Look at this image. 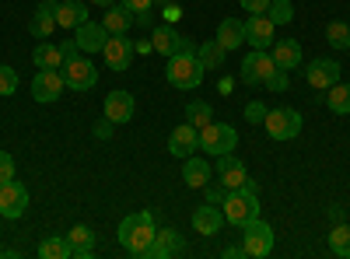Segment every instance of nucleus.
<instances>
[{"mask_svg":"<svg viewBox=\"0 0 350 259\" xmlns=\"http://www.w3.org/2000/svg\"><path fill=\"white\" fill-rule=\"evenodd\" d=\"M32 64H36L39 70H60V67H64V49L42 39V42L36 46V53H32Z\"/></svg>","mask_w":350,"mask_h":259,"instance_id":"obj_24","label":"nucleus"},{"mask_svg":"<svg viewBox=\"0 0 350 259\" xmlns=\"http://www.w3.org/2000/svg\"><path fill=\"white\" fill-rule=\"evenodd\" d=\"M168 151L175 158H189L193 151H200V130L193 123H183L168 133Z\"/></svg>","mask_w":350,"mask_h":259,"instance_id":"obj_15","label":"nucleus"},{"mask_svg":"<svg viewBox=\"0 0 350 259\" xmlns=\"http://www.w3.org/2000/svg\"><path fill=\"white\" fill-rule=\"evenodd\" d=\"M273 70H277V64H273V56L267 49H252L242 60V81L245 84H262Z\"/></svg>","mask_w":350,"mask_h":259,"instance_id":"obj_11","label":"nucleus"},{"mask_svg":"<svg viewBox=\"0 0 350 259\" xmlns=\"http://www.w3.org/2000/svg\"><path fill=\"white\" fill-rule=\"evenodd\" d=\"M67 238H70V245H74V256H77V259H88V256L95 252V235H92V228H88V224H74Z\"/></svg>","mask_w":350,"mask_h":259,"instance_id":"obj_27","label":"nucleus"},{"mask_svg":"<svg viewBox=\"0 0 350 259\" xmlns=\"http://www.w3.org/2000/svg\"><path fill=\"white\" fill-rule=\"evenodd\" d=\"M102 56H105V67H109V70L123 74V70H130V64H133V42H130L126 36H109Z\"/></svg>","mask_w":350,"mask_h":259,"instance_id":"obj_10","label":"nucleus"},{"mask_svg":"<svg viewBox=\"0 0 350 259\" xmlns=\"http://www.w3.org/2000/svg\"><path fill=\"white\" fill-rule=\"evenodd\" d=\"M81 49H77V42L70 39V42H64V60H74V56H77Z\"/></svg>","mask_w":350,"mask_h":259,"instance_id":"obj_46","label":"nucleus"},{"mask_svg":"<svg viewBox=\"0 0 350 259\" xmlns=\"http://www.w3.org/2000/svg\"><path fill=\"white\" fill-rule=\"evenodd\" d=\"M203 64L196 60V53H175L168 56V67H165V77L172 88H179V92H193L203 84Z\"/></svg>","mask_w":350,"mask_h":259,"instance_id":"obj_2","label":"nucleus"},{"mask_svg":"<svg viewBox=\"0 0 350 259\" xmlns=\"http://www.w3.org/2000/svg\"><path fill=\"white\" fill-rule=\"evenodd\" d=\"M151 21H154V11H137V14H133V25H144V28H148Z\"/></svg>","mask_w":350,"mask_h":259,"instance_id":"obj_45","label":"nucleus"},{"mask_svg":"<svg viewBox=\"0 0 350 259\" xmlns=\"http://www.w3.org/2000/svg\"><path fill=\"white\" fill-rule=\"evenodd\" d=\"M211 120H214V109H211L207 102H189V105H186V123H193L196 130L207 126Z\"/></svg>","mask_w":350,"mask_h":259,"instance_id":"obj_33","label":"nucleus"},{"mask_svg":"<svg viewBox=\"0 0 350 259\" xmlns=\"http://www.w3.org/2000/svg\"><path fill=\"white\" fill-rule=\"evenodd\" d=\"M267 18H270L273 25H287L291 18H295V4H291V0H270Z\"/></svg>","mask_w":350,"mask_h":259,"instance_id":"obj_35","label":"nucleus"},{"mask_svg":"<svg viewBox=\"0 0 350 259\" xmlns=\"http://www.w3.org/2000/svg\"><path fill=\"white\" fill-rule=\"evenodd\" d=\"M158 235V228H154V214L148 210H140V214H126L120 221V242L130 256H148L151 242Z\"/></svg>","mask_w":350,"mask_h":259,"instance_id":"obj_1","label":"nucleus"},{"mask_svg":"<svg viewBox=\"0 0 350 259\" xmlns=\"http://www.w3.org/2000/svg\"><path fill=\"white\" fill-rule=\"evenodd\" d=\"M267 112H270V109H267V105H262V102H249V105H245V120L259 126L262 120H267Z\"/></svg>","mask_w":350,"mask_h":259,"instance_id":"obj_39","label":"nucleus"},{"mask_svg":"<svg viewBox=\"0 0 350 259\" xmlns=\"http://www.w3.org/2000/svg\"><path fill=\"white\" fill-rule=\"evenodd\" d=\"M211 165L207 161H203V158H186V165H183V179H186V186H193V189H203V186H207L211 182Z\"/></svg>","mask_w":350,"mask_h":259,"instance_id":"obj_25","label":"nucleus"},{"mask_svg":"<svg viewBox=\"0 0 350 259\" xmlns=\"http://www.w3.org/2000/svg\"><path fill=\"white\" fill-rule=\"evenodd\" d=\"M81 21H88V8L81 0H64V4H56V25L60 28H77Z\"/></svg>","mask_w":350,"mask_h":259,"instance_id":"obj_26","label":"nucleus"},{"mask_svg":"<svg viewBox=\"0 0 350 259\" xmlns=\"http://www.w3.org/2000/svg\"><path fill=\"white\" fill-rule=\"evenodd\" d=\"M329 249H333V256L350 259V224H336L333 228L329 232Z\"/></svg>","mask_w":350,"mask_h":259,"instance_id":"obj_31","label":"nucleus"},{"mask_svg":"<svg viewBox=\"0 0 350 259\" xmlns=\"http://www.w3.org/2000/svg\"><path fill=\"white\" fill-rule=\"evenodd\" d=\"M74 32H77L74 42H77L81 53H102L105 42H109V32H105V25H102V21H81Z\"/></svg>","mask_w":350,"mask_h":259,"instance_id":"obj_13","label":"nucleus"},{"mask_svg":"<svg viewBox=\"0 0 350 259\" xmlns=\"http://www.w3.org/2000/svg\"><path fill=\"white\" fill-rule=\"evenodd\" d=\"M262 126H267V133L273 140H295L301 133V112L298 109H270Z\"/></svg>","mask_w":350,"mask_h":259,"instance_id":"obj_6","label":"nucleus"},{"mask_svg":"<svg viewBox=\"0 0 350 259\" xmlns=\"http://www.w3.org/2000/svg\"><path fill=\"white\" fill-rule=\"evenodd\" d=\"M262 84H267V88H270V92H287V84H291V74L277 67V70H273V74H270L267 81H262Z\"/></svg>","mask_w":350,"mask_h":259,"instance_id":"obj_37","label":"nucleus"},{"mask_svg":"<svg viewBox=\"0 0 350 259\" xmlns=\"http://www.w3.org/2000/svg\"><path fill=\"white\" fill-rule=\"evenodd\" d=\"M183 249H186L183 235L175 232V228H161L151 242V249H148V259H168V256H179Z\"/></svg>","mask_w":350,"mask_h":259,"instance_id":"obj_18","label":"nucleus"},{"mask_svg":"<svg viewBox=\"0 0 350 259\" xmlns=\"http://www.w3.org/2000/svg\"><path fill=\"white\" fill-rule=\"evenodd\" d=\"M102 109H105V120H112L116 126L130 123L133 120V95L130 92H109Z\"/></svg>","mask_w":350,"mask_h":259,"instance_id":"obj_19","label":"nucleus"},{"mask_svg":"<svg viewBox=\"0 0 350 259\" xmlns=\"http://www.w3.org/2000/svg\"><path fill=\"white\" fill-rule=\"evenodd\" d=\"M14 92H18V74H14V67L0 64V95H14Z\"/></svg>","mask_w":350,"mask_h":259,"instance_id":"obj_36","label":"nucleus"},{"mask_svg":"<svg viewBox=\"0 0 350 259\" xmlns=\"http://www.w3.org/2000/svg\"><path fill=\"white\" fill-rule=\"evenodd\" d=\"M203 189H207V204H214V207L224 204V196H228V186L224 182H207Z\"/></svg>","mask_w":350,"mask_h":259,"instance_id":"obj_38","label":"nucleus"},{"mask_svg":"<svg viewBox=\"0 0 350 259\" xmlns=\"http://www.w3.org/2000/svg\"><path fill=\"white\" fill-rule=\"evenodd\" d=\"M221 224H224V210H217L214 204H203L193 210V228L200 235H217Z\"/></svg>","mask_w":350,"mask_h":259,"instance_id":"obj_21","label":"nucleus"},{"mask_svg":"<svg viewBox=\"0 0 350 259\" xmlns=\"http://www.w3.org/2000/svg\"><path fill=\"white\" fill-rule=\"evenodd\" d=\"M200 148L207 154H214V158L228 154V151L239 148V133L228 123H207V126H200Z\"/></svg>","mask_w":350,"mask_h":259,"instance_id":"obj_5","label":"nucleus"},{"mask_svg":"<svg viewBox=\"0 0 350 259\" xmlns=\"http://www.w3.org/2000/svg\"><path fill=\"white\" fill-rule=\"evenodd\" d=\"M64 81H67V88H74V92H92L98 84V67L92 60L74 56V60H64Z\"/></svg>","mask_w":350,"mask_h":259,"instance_id":"obj_7","label":"nucleus"},{"mask_svg":"<svg viewBox=\"0 0 350 259\" xmlns=\"http://www.w3.org/2000/svg\"><path fill=\"white\" fill-rule=\"evenodd\" d=\"M64 88H67V81H64L60 70H39V74L32 77V98L42 102V105L56 102V98L64 95Z\"/></svg>","mask_w":350,"mask_h":259,"instance_id":"obj_9","label":"nucleus"},{"mask_svg":"<svg viewBox=\"0 0 350 259\" xmlns=\"http://www.w3.org/2000/svg\"><path fill=\"white\" fill-rule=\"evenodd\" d=\"M88 4H95V8H112V4H120V0H88Z\"/></svg>","mask_w":350,"mask_h":259,"instance_id":"obj_49","label":"nucleus"},{"mask_svg":"<svg viewBox=\"0 0 350 259\" xmlns=\"http://www.w3.org/2000/svg\"><path fill=\"white\" fill-rule=\"evenodd\" d=\"M224 221L228 224H245V221H252V217H259V196H256V186L249 182V186H242V189H231L228 196H224Z\"/></svg>","mask_w":350,"mask_h":259,"instance_id":"obj_3","label":"nucleus"},{"mask_svg":"<svg viewBox=\"0 0 350 259\" xmlns=\"http://www.w3.org/2000/svg\"><path fill=\"white\" fill-rule=\"evenodd\" d=\"M14 179V158L8 151H0V186Z\"/></svg>","mask_w":350,"mask_h":259,"instance_id":"obj_40","label":"nucleus"},{"mask_svg":"<svg viewBox=\"0 0 350 259\" xmlns=\"http://www.w3.org/2000/svg\"><path fill=\"white\" fill-rule=\"evenodd\" d=\"M120 4H123L126 11L137 14V11H151V8H154V0H120Z\"/></svg>","mask_w":350,"mask_h":259,"instance_id":"obj_43","label":"nucleus"},{"mask_svg":"<svg viewBox=\"0 0 350 259\" xmlns=\"http://www.w3.org/2000/svg\"><path fill=\"white\" fill-rule=\"evenodd\" d=\"M326 42L333 49H347L350 46V25L347 21H329L326 25Z\"/></svg>","mask_w":350,"mask_h":259,"instance_id":"obj_32","label":"nucleus"},{"mask_svg":"<svg viewBox=\"0 0 350 259\" xmlns=\"http://www.w3.org/2000/svg\"><path fill=\"white\" fill-rule=\"evenodd\" d=\"M161 14H165V21H168V25H175V21H179V18H183V8H179V4H175V0H168V4L161 8Z\"/></svg>","mask_w":350,"mask_h":259,"instance_id":"obj_42","label":"nucleus"},{"mask_svg":"<svg viewBox=\"0 0 350 259\" xmlns=\"http://www.w3.org/2000/svg\"><path fill=\"white\" fill-rule=\"evenodd\" d=\"M217 42H221L224 53L239 49V46L245 42V21H239V18H224V21L217 25Z\"/></svg>","mask_w":350,"mask_h":259,"instance_id":"obj_22","label":"nucleus"},{"mask_svg":"<svg viewBox=\"0 0 350 259\" xmlns=\"http://www.w3.org/2000/svg\"><path fill=\"white\" fill-rule=\"evenodd\" d=\"M224 256H228V259H239V256H245V249H242V245H231V249H224Z\"/></svg>","mask_w":350,"mask_h":259,"instance_id":"obj_48","label":"nucleus"},{"mask_svg":"<svg viewBox=\"0 0 350 259\" xmlns=\"http://www.w3.org/2000/svg\"><path fill=\"white\" fill-rule=\"evenodd\" d=\"M112 126H116L112 120H105V123H98V126H95V137H98V140H109V137H112Z\"/></svg>","mask_w":350,"mask_h":259,"instance_id":"obj_44","label":"nucleus"},{"mask_svg":"<svg viewBox=\"0 0 350 259\" xmlns=\"http://www.w3.org/2000/svg\"><path fill=\"white\" fill-rule=\"evenodd\" d=\"M102 25H105V32H109V36H126V32H130V25H133V11H126L123 4H112V8H105Z\"/></svg>","mask_w":350,"mask_h":259,"instance_id":"obj_23","label":"nucleus"},{"mask_svg":"<svg viewBox=\"0 0 350 259\" xmlns=\"http://www.w3.org/2000/svg\"><path fill=\"white\" fill-rule=\"evenodd\" d=\"M217 172H221V182L228 186V193L231 189H242V186H249L252 179H249V172H245V165L235 158V154H217Z\"/></svg>","mask_w":350,"mask_h":259,"instance_id":"obj_16","label":"nucleus"},{"mask_svg":"<svg viewBox=\"0 0 350 259\" xmlns=\"http://www.w3.org/2000/svg\"><path fill=\"white\" fill-rule=\"evenodd\" d=\"M151 46H154V53H161V56H175V53H196V46L186 39V36H179L175 32V25H158L154 32H151Z\"/></svg>","mask_w":350,"mask_h":259,"instance_id":"obj_8","label":"nucleus"},{"mask_svg":"<svg viewBox=\"0 0 350 259\" xmlns=\"http://www.w3.org/2000/svg\"><path fill=\"white\" fill-rule=\"evenodd\" d=\"M242 249H245V256H252V259L270 256V252H273V228H270L267 221H259V217L245 221V224H242Z\"/></svg>","mask_w":350,"mask_h":259,"instance_id":"obj_4","label":"nucleus"},{"mask_svg":"<svg viewBox=\"0 0 350 259\" xmlns=\"http://www.w3.org/2000/svg\"><path fill=\"white\" fill-rule=\"evenodd\" d=\"M270 56H273V64L280 67V70H295V67H301V46L295 42V39H273V46H270Z\"/></svg>","mask_w":350,"mask_h":259,"instance_id":"obj_20","label":"nucleus"},{"mask_svg":"<svg viewBox=\"0 0 350 259\" xmlns=\"http://www.w3.org/2000/svg\"><path fill=\"white\" fill-rule=\"evenodd\" d=\"M0 256H4V249H0Z\"/></svg>","mask_w":350,"mask_h":259,"instance_id":"obj_51","label":"nucleus"},{"mask_svg":"<svg viewBox=\"0 0 350 259\" xmlns=\"http://www.w3.org/2000/svg\"><path fill=\"white\" fill-rule=\"evenodd\" d=\"M273 21L267 18V14H252L249 21H245V42L252 46V49H270L273 46Z\"/></svg>","mask_w":350,"mask_h":259,"instance_id":"obj_17","label":"nucleus"},{"mask_svg":"<svg viewBox=\"0 0 350 259\" xmlns=\"http://www.w3.org/2000/svg\"><path fill=\"white\" fill-rule=\"evenodd\" d=\"M323 102L336 112V116H347L350 112V84H333V88H326V95H323Z\"/></svg>","mask_w":350,"mask_h":259,"instance_id":"obj_28","label":"nucleus"},{"mask_svg":"<svg viewBox=\"0 0 350 259\" xmlns=\"http://www.w3.org/2000/svg\"><path fill=\"white\" fill-rule=\"evenodd\" d=\"M239 4H242V11H249V14H267L270 0H239Z\"/></svg>","mask_w":350,"mask_h":259,"instance_id":"obj_41","label":"nucleus"},{"mask_svg":"<svg viewBox=\"0 0 350 259\" xmlns=\"http://www.w3.org/2000/svg\"><path fill=\"white\" fill-rule=\"evenodd\" d=\"M305 81L312 84L315 92H326V88H333V84L340 81V64L336 60H312L305 67Z\"/></svg>","mask_w":350,"mask_h":259,"instance_id":"obj_14","label":"nucleus"},{"mask_svg":"<svg viewBox=\"0 0 350 259\" xmlns=\"http://www.w3.org/2000/svg\"><path fill=\"white\" fill-rule=\"evenodd\" d=\"M39 256L42 259H67V256H74V245H70L67 235H53L39 245Z\"/></svg>","mask_w":350,"mask_h":259,"instance_id":"obj_30","label":"nucleus"},{"mask_svg":"<svg viewBox=\"0 0 350 259\" xmlns=\"http://www.w3.org/2000/svg\"><path fill=\"white\" fill-rule=\"evenodd\" d=\"M154 4H161V8H165V4H168V0H154Z\"/></svg>","mask_w":350,"mask_h":259,"instance_id":"obj_50","label":"nucleus"},{"mask_svg":"<svg viewBox=\"0 0 350 259\" xmlns=\"http://www.w3.org/2000/svg\"><path fill=\"white\" fill-rule=\"evenodd\" d=\"M56 28V14H46V11H36V18L28 21V32H32L36 39H49Z\"/></svg>","mask_w":350,"mask_h":259,"instance_id":"obj_34","label":"nucleus"},{"mask_svg":"<svg viewBox=\"0 0 350 259\" xmlns=\"http://www.w3.org/2000/svg\"><path fill=\"white\" fill-rule=\"evenodd\" d=\"M25 207H28V189H25L21 182L11 179V182L0 186V217L14 221V217L25 214Z\"/></svg>","mask_w":350,"mask_h":259,"instance_id":"obj_12","label":"nucleus"},{"mask_svg":"<svg viewBox=\"0 0 350 259\" xmlns=\"http://www.w3.org/2000/svg\"><path fill=\"white\" fill-rule=\"evenodd\" d=\"M133 53H154V46H151V39H140V42L133 46Z\"/></svg>","mask_w":350,"mask_h":259,"instance_id":"obj_47","label":"nucleus"},{"mask_svg":"<svg viewBox=\"0 0 350 259\" xmlns=\"http://www.w3.org/2000/svg\"><path fill=\"white\" fill-rule=\"evenodd\" d=\"M224 49H221V42L217 39H211V42H203L200 49H196V60L203 64V70H217V67H224Z\"/></svg>","mask_w":350,"mask_h":259,"instance_id":"obj_29","label":"nucleus"}]
</instances>
